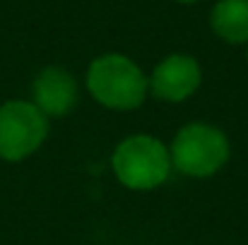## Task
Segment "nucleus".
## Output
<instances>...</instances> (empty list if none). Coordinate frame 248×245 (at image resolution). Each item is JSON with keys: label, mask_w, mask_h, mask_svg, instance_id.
<instances>
[{"label": "nucleus", "mask_w": 248, "mask_h": 245, "mask_svg": "<svg viewBox=\"0 0 248 245\" xmlns=\"http://www.w3.org/2000/svg\"><path fill=\"white\" fill-rule=\"evenodd\" d=\"M200 80H202V75H200L198 60L190 56L173 53L155 68L150 89L157 99L169 101V103H178L195 94V89L200 86Z\"/></svg>", "instance_id": "5"}, {"label": "nucleus", "mask_w": 248, "mask_h": 245, "mask_svg": "<svg viewBox=\"0 0 248 245\" xmlns=\"http://www.w3.org/2000/svg\"><path fill=\"white\" fill-rule=\"evenodd\" d=\"M210 24L219 39L229 43H248V0H219Z\"/></svg>", "instance_id": "7"}, {"label": "nucleus", "mask_w": 248, "mask_h": 245, "mask_svg": "<svg viewBox=\"0 0 248 245\" xmlns=\"http://www.w3.org/2000/svg\"><path fill=\"white\" fill-rule=\"evenodd\" d=\"M171 163L190 178L215 175L229 159V140L227 135L207 123L183 125L171 144Z\"/></svg>", "instance_id": "2"}, {"label": "nucleus", "mask_w": 248, "mask_h": 245, "mask_svg": "<svg viewBox=\"0 0 248 245\" xmlns=\"http://www.w3.org/2000/svg\"><path fill=\"white\" fill-rule=\"evenodd\" d=\"M171 157L159 140L133 135L113 152V173L130 190H155L169 178Z\"/></svg>", "instance_id": "3"}, {"label": "nucleus", "mask_w": 248, "mask_h": 245, "mask_svg": "<svg viewBox=\"0 0 248 245\" xmlns=\"http://www.w3.org/2000/svg\"><path fill=\"white\" fill-rule=\"evenodd\" d=\"M87 89L106 108L133 111L145 101L150 82L130 58L121 53H106L89 65Z\"/></svg>", "instance_id": "1"}, {"label": "nucleus", "mask_w": 248, "mask_h": 245, "mask_svg": "<svg viewBox=\"0 0 248 245\" xmlns=\"http://www.w3.org/2000/svg\"><path fill=\"white\" fill-rule=\"evenodd\" d=\"M78 101V82L65 68H46L34 80V106L44 115L61 118Z\"/></svg>", "instance_id": "6"}, {"label": "nucleus", "mask_w": 248, "mask_h": 245, "mask_svg": "<svg viewBox=\"0 0 248 245\" xmlns=\"http://www.w3.org/2000/svg\"><path fill=\"white\" fill-rule=\"evenodd\" d=\"M176 2H198V0H176Z\"/></svg>", "instance_id": "8"}, {"label": "nucleus", "mask_w": 248, "mask_h": 245, "mask_svg": "<svg viewBox=\"0 0 248 245\" xmlns=\"http://www.w3.org/2000/svg\"><path fill=\"white\" fill-rule=\"evenodd\" d=\"M48 135L46 115L29 101H7L0 106V159L22 161L31 157Z\"/></svg>", "instance_id": "4"}]
</instances>
